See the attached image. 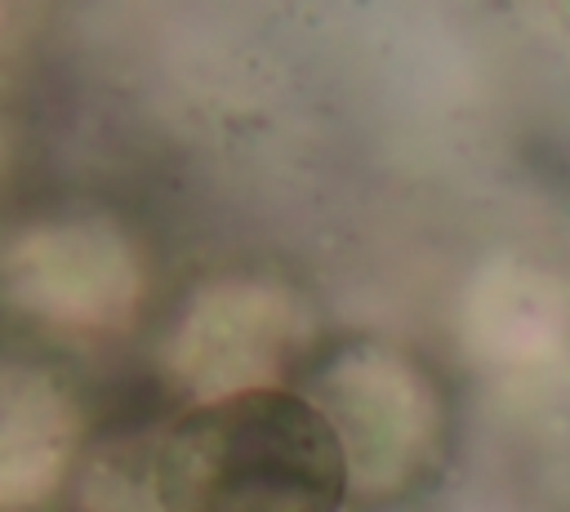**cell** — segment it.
Here are the masks:
<instances>
[{
    "instance_id": "1",
    "label": "cell",
    "mask_w": 570,
    "mask_h": 512,
    "mask_svg": "<svg viewBox=\"0 0 570 512\" xmlns=\"http://www.w3.org/2000/svg\"><path fill=\"white\" fill-rule=\"evenodd\" d=\"M160 512H343L347 450L294 387H254L183 410L151 445Z\"/></svg>"
},
{
    "instance_id": "2",
    "label": "cell",
    "mask_w": 570,
    "mask_h": 512,
    "mask_svg": "<svg viewBox=\"0 0 570 512\" xmlns=\"http://www.w3.org/2000/svg\"><path fill=\"white\" fill-rule=\"evenodd\" d=\"M4 298L49 329L111 334L129 329L147 272L138 245L111 218H53L27 227L0 258Z\"/></svg>"
},
{
    "instance_id": "3",
    "label": "cell",
    "mask_w": 570,
    "mask_h": 512,
    "mask_svg": "<svg viewBox=\"0 0 570 512\" xmlns=\"http://www.w3.org/2000/svg\"><path fill=\"white\" fill-rule=\"evenodd\" d=\"M347 450L352 490L387 499L414 485L441 441V405L432 383L396 352L356 347L325 365L312 396Z\"/></svg>"
},
{
    "instance_id": "4",
    "label": "cell",
    "mask_w": 570,
    "mask_h": 512,
    "mask_svg": "<svg viewBox=\"0 0 570 512\" xmlns=\"http://www.w3.org/2000/svg\"><path fill=\"white\" fill-rule=\"evenodd\" d=\"M303 312L272 280H218L196 294L165 343V370L200 401L285 387L281 374L303 347Z\"/></svg>"
},
{
    "instance_id": "5",
    "label": "cell",
    "mask_w": 570,
    "mask_h": 512,
    "mask_svg": "<svg viewBox=\"0 0 570 512\" xmlns=\"http://www.w3.org/2000/svg\"><path fill=\"white\" fill-rule=\"evenodd\" d=\"M76 387L53 370L0 356V512L40 508L62 490L80 450Z\"/></svg>"
}]
</instances>
